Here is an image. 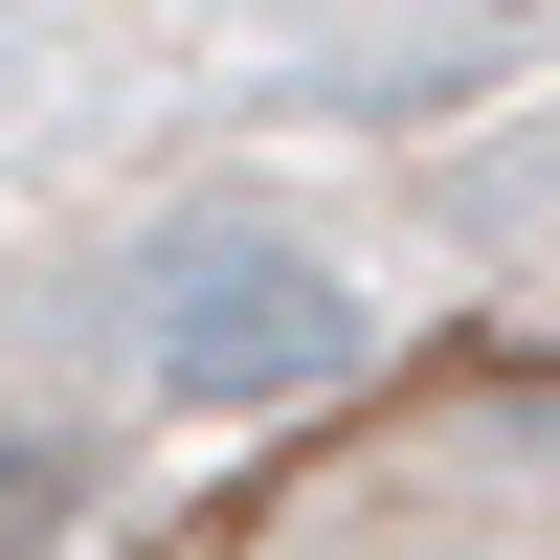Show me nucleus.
<instances>
[{"instance_id":"f257e3e1","label":"nucleus","mask_w":560,"mask_h":560,"mask_svg":"<svg viewBox=\"0 0 560 560\" xmlns=\"http://www.w3.org/2000/svg\"><path fill=\"white\" fill-rule=\"evenodd\" d=\"M314 359H337V269H292V247L179 269V382H314Z\"/></svg>"}]
</instances>
